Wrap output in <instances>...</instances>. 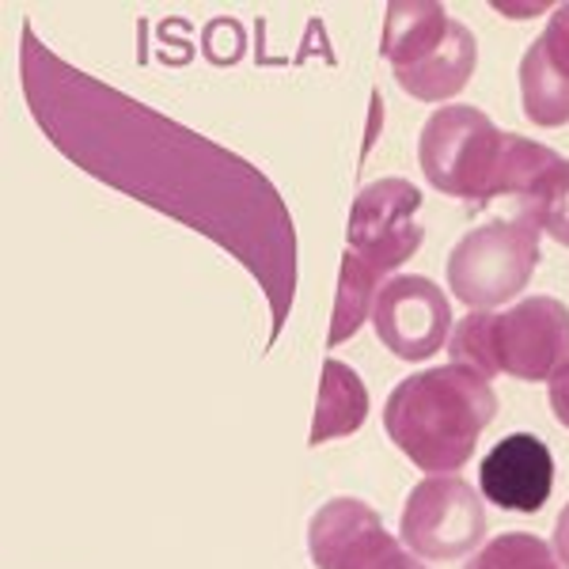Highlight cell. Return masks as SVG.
<instances>
[{
  "label": "cell",
  "mask_w": 569,
  "mask_h": 569,
  "mask_svg": "<svg viewBox=\"0 0 569 569\" xmlns=\"http://www.w3.org/2000/svg\"><path fill=\"white\" fill-rule=\"evenodd\" d=\"M20 80L34 126L69 163L194 228L259 281L270 308V350L300 278L297 224L278 187L232 149L69 66L31 23L20 34Z\"/></svg>",
  "instance_id": "1"
},
{
  "label": "cell",
  "mask_w": 569,
  "mask_h": 569,
  "mask_svg": "<svg viewBox=\"0 0 569 569\" xmlns=\"http://www.w3.org/2000/svg\"><path fill=\"white\" fill-rule=\"evenodd\" d=\"M498 418L490 380L467 365H437L399 380L383 407V433L426 475H456Z\"/></svg>",
  "instance_id": "2"
},
{
  "label": "cell",
  "mask_w": 569,
  "mask_h": 569,
  "mask_svg": "<svg viewBox=\"0 0 569 569\" xmlns=\"http://www.w3.org/2000/svg\"><path fill=\"white\" fill-rule=\"evenodd\" d=\"M448 350L486 380H550L569 361V308L558 297H525L509 311H467L448 335Z\"/></svg>",
  "instance_id": "3"
},
{
  "label": "cell",
  "mask_w": 569,
  "mask_h": 569,
  "mask_svg": "<svg viewBox=\"0 0 569 569\" xmlns=\"http://www.w3.org/2000/svg\"><path fill=\"white\" fill-rule=\"evenodd\" d=\"M383 61L395 84L418 103H445L460 96L479 61V42L463 20L448 16L433 0L391 4L383 16Z\"/></svg>",
  "instance_id": "4"
},
{
  "label": "cell",
  "mask_w": 569,
  "mask_h": 569,
  "mask_svg": "<svg viewBox=\"0 0 569 569\" xmlns=\"http://www.w3.org/2000/svg\"><path fill=\"white\" fill-rule=\"evenodd\" d=\"M505 130L479 107L448 103L433 110L421 126L418 160L440 194H452L475 206H490L498 198V176L505 163Z\"/></svg>",
  "instance_id": "5"
},
{
  "label": "cell",
  "mask_w": 569,
  "mask_h": 569,
  "mask_svg": "<svg viewBox=\"0 0 569 569\" xmlns=\"http://www.w3.org/2000/svg\"><path fill=\"white\" fill-rule=\"evenodd\" d=\"M539 259V228L531 220H490L448 251V289L471 311H490L525 292Z\"/></svg>",
  "instance_id": "6"
},
{
  "label": "cell",
  "mask_w": 569,
  "mask_h": 569,
  "mask_svg": "<svg viewBox=\"0 0 569 569\" xmlns=\"http://www.w3.org/2000/svg\"><path fill=\"white\" fill-rule=\"evenodd\" d=\"M399 539L426 562H452L475 555L486 539V509L471 482L460 475H429L407 493Z\"/></svg>",
  "instance_id": "7"
},
{
  "label": "cell",
  "mask_w": 569,
  "mask_h": 569,
  "mask_svg": "<svg viewBox=\"0 0 569 569\" xmlns=\"http://www.w3.org/2000/svg\"><path fill=\"white\" fill-rule=\"evenodd\" d=\"M316 569H426L361 498H330L308 525Z\"/></svg>",
  "instance_id": "8"
},
{
  "label": "cell",
  "mask_w": 569,
  "mask_h": 569,
  "mask_svg": "<svg viewBox=\"0 0 569 569\" xmlns=\"http://www.w3.org/2000/svg\"><path fill=\"white\" fill-rule=\"evenodd\" d=\"M421 194L407 179H376L357 194L346 240L357 259L388 281L395 266L410 262L418 254L426 228H421Z\"/></svg>",
  "instance_id": "9"
},
{
  "label": "cell",
  "mask_w": 569,
  "mask_h": 569,
  "mask_svg": "<svg viewBox=\"0 0 569 569\" xmlns=\"http://www.w3.org/2000/svg\"><path fill=\"white\" fill-rule=\"evenodd\" d=\"M372 327L380 346H388L399 361H426L452 335V305L437 281L399 273L383 281L372 308Z\"/></svg>",
  "instance_id": "10"
},
{
  "label": "cell",
  "mask_w": 569,
  "mask_h": 569,
  "mask_svg": "<svg viewBox=\"0 0 569 569\" xmlns=\"http://www.w3.org/2000/svg\"><path fill=\"white\" fill-rule=\"evenodd\" d=\"M479 490L493 509L539 512L555 490V456L536 433H509L479 460Z\"/></svg>",
  "instance_id": "11"
},
{
  "label": "cell",
  "mask_w": 569,
  "mask_h": 569,
  "mask_svg": "<svg viewBox=\"0 0 569 569\" xmlns=\"http://www.w3.org/2000/svg\"><path fill=\"white\" fill-rule=\"evenodd\" d=\"M369 418V388L350 365L327 357L323 383H319L316 402V426H311V445H327V440L350 437Z\"/></svg>",
  "instance_id": "12"
},
{
  "label": "cell",
  "mask_w": 569,
  "mask_h": 569,
  "mask_svg": "<svg viewBox=\"0 0 569 569\" xmlns=\"http://www.w3.org/2000/svg\"><path fill=\"white\" fill-rule=\"evenodd\" d=\"M520 99H525V114L543 130H558L569 122V80L547 61L539 39L520 58Z\"/></svg>",
  "instance_id": "13"
},
{
  "label": "cell",
  "mask_w": 569,
  "mask_h": 569,
  "mask_svg": "<svg viewBox=\"0 0 569 569\" xmlns=\"http://www.w3.org/2000/svg\"><path fill=\"white\" fill-rule=\"evenodd\" d=\"M383 289V278L369 270L353 251L342 254V278H338V300H335V319H330V346H342L346 338H353L365 327V319L372 316L376 297Z\"/></svg>",
  "instance_id": "14"
},
{
  "label": "cell",
  "mask_w": 569,
  "mask_h": 569,
  "mask_svg": "<svg viewBox=\"0 0 569 569\" xmlns=\"http://www.w3.org/2000/svg\"><path fill=\"white\" fill-rule=\"evenodd\" d=\"M517 217L531 220L555 243L569 247V160H558L539 179V187L517 206Z\"/></svg>",
  "instance_id": "15"
},
{
  "label": "cell",
  "mask_w": 569,
  "mask_h": 569,
  "mask_svg": "<svg viewBox=\"0 0 569 569\" xmlns=\"http://www.w3.org/2000/svg\"><path fill=\"white\" fill-rule=\"evenodd\" d=\"M463 569H562L555 558V547L531 531H505L475 550V558Z\"/></svg>",
  "instance_id": "16"
},
{
  "label": "cell",
  "mask_w": 569,
  "mask_h": 569,
  "mask_svg": "<svg viewBox=\"0 0 569 569\" xmlns=\"http://www.w3.org/2000/svg\"><path fill=\"white\" fill-rule=\"evenodd\" d=\"M539 46H543L550 66L569 80V4L555 8V16L547 20V31L539 34Z\"/></svg>",
  "instance_id": "17"
},
{
  "label": "cell",
  "mask_w": 569,
  "mask_h": 569,
  "mask_svg": "<svg viewBox=\"0 0 569 569\" xmlns=\"http://www.w3.org/2000/svg\"><path fill=\"white\" fill-rule=\"evenodd\" d=\"M547 399H550V410H555V418L569 429V361L547 380Z\"/></svg>",
  "instance_id": "18"
},
{
  "label": "cell",
  "mask_w": 569,
  "mask_h": 569,
  "mask_svg": "<svg viewBox=\"0 0 569 569\" xmlns=\"http://www.w3.org/2000/svg\"><path fill=\"white\" fill-rule=\"evenodd\" d=\"M550 547H555V558L562 562V569H569V505L558 512L555 520V536H550Z\"/></svg>",
  "instance_id": "19"
}]
</instances>
